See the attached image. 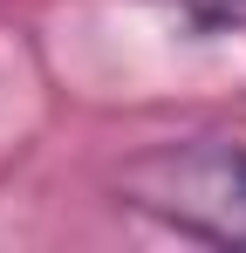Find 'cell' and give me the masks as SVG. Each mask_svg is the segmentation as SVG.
I'll use <instances>...</instances> for the list:
<instances>
[{"instance_id": "obj_1", "label": "cell", "mask_w": 246, "mask_h": 253, "mask_svg": "<svg viewBox=\"0 0 246 253\" xmlns=\"http://www.w3.org/2000/svg\"><path fill=\"white\" fill-rule=\"evenodd\" d=\"M117 206L205 247L246 253V137H164L117 171Z\"/></svg>"}, {"instance_id": "obj_2", "label": "cell", "mask_w": 246, "mask_h": 253, "mask_svg": "<svg viewBox=\"0 0 246 253\" xmlns=\"http://www.w3.org/2000/svg\"><path fill=\"white\" fill-rule=\"evenodd\" d=\"M158 14H171L192 42H212V35H246V0H151Z\"/></svg>"}]
</instances>
